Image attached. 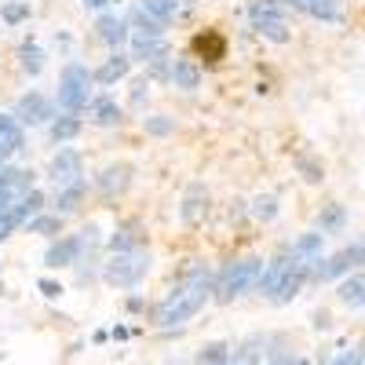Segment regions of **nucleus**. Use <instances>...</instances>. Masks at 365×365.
Listing matches in <instances>:
<instances>
[{
  "mask_svg": "<svg viewBox=\"0 0 365 365\" xmlns=\"http://www.w3.org/2000/svg\"><path fill=\"white\" fill-rule=\"evenodd\" d=\"M37 289L48 296V299H58V296H63L66 289H63V282H55V278H48V274H44V278H37Z\"/></svg>",
  "mask_w": 365,
  "mask_h": 365,
  "instance_id": "nucleus-42",
  "label": "nucleus"
},
{
  "mask_svg": "<svg viewBox=\"0 0 365 365\" xmlns=\"http://www.w3.org/2000/svg\"><path fill=\"white\" fill-rule=\"evenodd\" d=\"M208 299H212V270L201 259H187V267L175 274V285L154 307V325L161 332H172L187 325L190 318H197L208 307Z\"/></svg>",
  "mask_w": 365,
  "mask_h": 365,
  "instance_id": "nucleus-1",
  "label": "nucleus"
},
{
  "mask_svg": "<svg viewBox=\"0 0 365 365\" xmlns=\"http://www.w3.org/2000/svg\"><path fill=\"white\" fill-rule=\"evenodd\" d=\"M88 120L99 128H117L125 120V106H120L113 96H91L88 103Z\"/></svg>",
  "mask_w": 365,
  "mask_h": 365,
  "instance_id": "nucleus-21",
  "label": "nucleus"
},
{
  "mask_svg": "<svg viewBox=\"0 0 365 365\" xmlns=\"http://www.w3.org/2000/svg\"><path fill=\"white\" fill-rule=\"evenodd\" d=\"M259 274H263V259H259V256H245V259L223 263L216 274H212V299H216V303H234V299H241L245 292L256 289Z\"/></svg>",
  "mask_w": 365,
  "mask_h": 365,
  "instance_id": "nucleus-2",
  "label": "nucleus"
},
{
  "mask_svg": "<svg viewBox=\"0 0 365 365\" xmlns=\"http://www.w3.org/2000/svg\"><path fill=\"white\" fill-rule=\"evenodd\" d=\"M44 205H48V194H44L41 187H34L19 205H11L8 212H0V245H4L15 230H22L29 220L37 216V212H44Z\"/></svg>",
  "mask_w": 365,
  "mask_h": 365,
  "instance_id": "nucleus-8",
  "label": "nucleus"
},
{
  "mask_svg": "<svg viewBox=\"0 0 365 365\" xmlns=\"http://www.w3.org/2000/svg\"><path fill=\"white\" fill-rule=\"evenodd\" d=\"M282 4H285V8L303 11V15L314 19V22H329V26L344 22V8H340V0H282Z\"/></svg>",
  "mask_w": 365,
  "mask_h": 365,
  "instance_id": "nucleus-19",
  "label": "nucleus"
},
{
  "mask_svg": "<svg viewBox=\"0 0 365 365\" xmlns=\"http://www.w3.org/2000/svg\"><path fill=\"white\" fill-rule=\"evenodd\" d=\"M267 336H259V332H252V336H245L237 347H230V361L227 365H259L263 354H267Z\"/></svg>",
  "mask_w": 365,
  "mask_h": 365,
  "instance_id": "nucleus-26",
  "label": "nucleus"
},
{
  "mask_svg": "<svg viewBox=\"0 0 365 365\" xmlns=\"http://www.w3.org/2000/svg\"><path fill=\"white\" fill-rule=\"evenodd\" d=\"M29 15H34V8H29V0H4L0 4V22L4 26H22V22H29Z\"/></svg>",
  "mask_w": 365,
  "mask_h": 365,
  "instance_id": "nucleus-36",
  "label": "nucleus"
},
{
  "mask_svg": "<svg viewBox=\"0 0 365 365\" xmlns=\"http://www.w3.org/2000/svg\"><path fill=\"white\" fill-rule=\"evenodd\" d=\"M44 63H48L44 48H41L34 37L22 41V48H19V70H22V73H29V77H37V73L44 70Z\"/></svg>",
  "mask_w": 365,
  "mask_h": 365,
  "instance_id": "nucleus-34",
  "label": "nucleus"
},
{
  "mask_svg": "<svg viewBox=\"0 0 365 365\" xmlns=\"http://www.w3.org/2000/svg\"><path fill=\"white\" fill-rule=\"evenodd\" d=\"M34 187H37L34 168H15V165L0 168V212H8L11 205H19Z\"/></svg>",
  "mask_w": 365,
  "mask_h": 365,
  "instance_id": "nucleus-10",
  "label": "nucleus"
},
{
  "mask_svg": "<svg viewBox=\"0 0 365 365\" xmlns=\"http://www.w3.org/2000/svg\"><path fill=\"white\" fill-rule=\"evenodd\" d=\"M230 361V344L227 340H212L197 351V365H227Z\"/></svg>",
  "mask_w": 365,
  "mask_h": 365,
  "instance_id": "nucleus-38",
  "label": "nucleus"
},
{
  "mask_svg": "<svg viewBox=\"0 0 365 365\" xmlns=\"http://www.w3.org/2000/svg\"><path fill=\"white\" fill-rule=\"evenodd\" d=\"M77 259H81V237L77 234H63V237L48 241V249H44V267L48 270H66Z\"/></svg>",
  "mask_w": 365,
  "mask_h": 365,
  "instance_id": "nucleus-15",
  "label": "nucleus"
},
{
  "mask_svg": "<svg viewBox=\"0 0 365 365\" xmlns=\"http://www.w3.org/2000/svg\"><path fill=\"white\" fill-rule=\"evenodd\" d=\"M125 307H128L132 314H139V311H146V299H143V296H128V303H125Z\"/></svg>",
  "mask_w": 365,
  "mask_h": 365,
  "instance_id": "nucleus-45",
  "label": "nucleus"
},
{
  "mask_svg": "<svg viewBox=\"0 0 365 365\" xmlns=\"http://www.w3.org/2000/svg\"><path fill=\"white\" fill-rule=\"evenodd\" d=\"M292 168L303 175V182H322L325 179V165L318 154H311V150H299V154L292 158Z\"/></svg>",
  "mask_w": 365,
  "mask_h": 365,
  "instance_id": "nucleus-35",
  "label": "nucleus"
},
{
  "mask_svg": "<svg viewBox=\"0 0 365 365\" xmlns=\"http://www.w3.org/2000/svg\"><path fill=\"white\" fill-rule=\"evenodd\" d=\"M128 44H132V48H128L132 66H135V63H143V66H158V63H168V58H172V44H168V37H165V41L132 37Z\"/></svg>",
  "mask_w": 365,
  "mask_h": 365,
  "instance_id": "nucleus-18",
  "label": "nucleus"
},
{
  "mask_svg": "<svg viewBox=\"0 0 365 365\" xmlns=\"http://www.w3.org/2000/svg\"><path fill=\"white\" fill-rule=\"evenodd\" d=\"M26 146V132L19 128V120L11 113H0V168H8V161Z\"/></svg>",
  "mask_w": 365,
  "mask_h": 365,
  "instance_id": "nucleus-23",
  "label": "nucleus"
},
{
  "mask_svg": "<svg viewBox=\"0 0 365 365\" xmlns=\"http://www.w3.org/2000/svg\"><path fill=\"white\" fill-rule=\"evenodd\" d=\"M143 132L154 135V139H165V135L175 132V117H168V113H150V117H143Z\"/></svg>",
  "mask_w": 365,
  "mask_h": 365,
  "instance_id": "nucleus-39",
  "label": "nucleus"
},
{
  "mask_svg": "<svg viewBox=\"0 0 365 365\" xmlns=\"http://www.w3.org/2000/svg\"><path fill=\"white\" fill-rule=\"evenodd\" d=\"M365 267V241H351L340 252L332 256H322L318 263H311V282L322 285V282H336V278H347V274L361 270Z\"/></svg>",
  "mask_w": 365,
  "mask_h": 365,
  "instance_id": "nucleus-6",
  "label": "nucleus"
},
{
  "mask_svg": "<svg viewBox=\"0 0 365 365\" xmlns=\"http://www.w3.org/2000/svg\"><path fill=\"white\" fill-rule=\"evenodd\" d=\"M361 365H365V361H361Z\"/></svg>",
  "mask_w": 365,
  "mask_h": 365,
  "instance_id": "nucleus-50",
  "label": "nucleus"
},
{
  "mask_svg": "<svg viewBox=\"0 0 365 365\" xmlns=\"http://www.w3.org/2000/svg\"><path fill=\"white\" fill-rule=\"evenodd\" d=\"M194 51H197V58H201L205 66H216L220 58L227 55V41L216 34V29H205V34L194 37ZM201 63H197V66H201Z\"/></svg>",
  "mask_w": 365,
  "mask_h": 365,
  "instance_id": "nucleus-27",
  "label": "nucleus"
},
{
  "mask_svg": "<svg viewBox=\"0 0 365 365\" xmlns=\"http://www.w3.org/2000/svg\"><path fill=\"white\" fill-rule=\"evenodd\" d=\"M329 325V314H314V329H325Z\"/></svg>",
  "mask_w": 365,
  "mask_h": 365,
  "instance_id": "nucleus-47",
  "label": "nucleus"
},
{
  "mask_svg": "<svg viewBox=\"0 0 365 365\" xmlns=\"http://www.w3.org/2000/svg\"><path fill=\"white\" fill-rule=\"evenodd\" d=\"M81 128H84V120H81L77 113H63V117L55 113V120L48 125V135H51L55 146H66V143H73V139L81 135Z\"/></svg>",
  "mask_w": 365,
  "mask_h": 365,
  "instance_id": "nucleus-31",
  "label": "nucleus"
},
{
  "mask_svg": "<svg viewBox=\"0 0 365 365\" xmlns=\"http://www.w3.org/2000/svg\"><path fill=\"white\" fill-rule=\"evenodd\" d=\"M201 77H205V70L197 66V58H187V55H175V58H172L168 81H172L179 91H197V88H201Z\"/></svg>",
  "mask_w": 365,
  "mask_h": 365,
  "instance_id": "nucleus-22",
  "label": "nucleus"
},
{
  "mask_svg": "<svg viewBox=\"0 0 365 365\" xmlns=\"http://www.w3.org/2000/svg\"><path fill=\"white\" fill-rule=\"evenodd\" d=\"M289 267H292V259H289L285 252L263 259V274H259V282H256V292H259V296H267V299L274 303V296H278V289H282V282H285Z\"/></svg>",
  "mask_w": 365,
  "mask_h": 365,
  "instance_id": "nucleus-17",
  "label": "nucleus"
},
{
  "mask_svg": "<svg viewBox=\"0 0 365 365\" xmlns=\"http://www.w3.org/2000/svg\"><path fill=\"white\" fill-rule=\"evenodd\" d=\"M63 230H66V220L55 216V212H37V216L26 223V234H41V237H48V241L63 237Z\"/></svg>",
  "mask_w": 365,
  "mask_h": 365,
  "instance_id": "nucleus-33",
  "label": "nucleus"
},
{
  "mask_svg": "<svg viewBox=\"0 0 365 365\" xmlns=\"http://www.w3.org/2000/svg\"><path fill=\"white\" fill-rule=\"evenodd\" d=\"M11 117L19 120V128H37V125H51L55 120V103L44 96V91H26V96L15 103Z\"/></svg>",
  "mask_w": 365,
  "mask_h": 365,
  "instance_id": "nucleus-9",
  "label": "nucleus"
},
{
  "mask_svg": "<svg viewBox=\"0 0 365 365\" xmlns=\"http://www.w3.org/2000/svg\"><path fill=\"white\" fill-rule=\"evenodd\" d=\"M128 73H132L128 51H110L103 63L91 70V81H96L99 88H113V84H120V81H128Z\"/></svg>",
  "mask_w": 365,
  "mask_h": 365,
  "instance_id": "nucleus-16",
  "label": "nucleus"
},
{
  "mask_svg": "<svg viewBox=\"0 0 365 365\" xmlns=\"http://www.w3.org/2000/svg\"><path fill=\"white\" fill-rule=\"evenodd\" d=\"M208 208H212V194L205 182H190L187 190H182V201H179V220L182 227H201L205 216H208Z\"/></svg>",
  "mask_w": 365,
  "mask_h": 365,
  "instance_id": "nucleus-13",
  "label": "nucleus"
},
{
  "mask_svg": "<svg viewBox=\"0 0 365 365\" xmlns=\"http://www.w3.org/2000/svg\"><path fill=\"white\" fill-rule=\"evenodd\" d=\"M146 88H150V81H146V77L132 81V99H128V103H132L135 110H139V106H143V99H146Z\"/></svg>",
  "mask_w": 365,
  "mask_h": 365,
  "instance_id": "nucleus-43",
  "label": "nucleus"
},
{
  "mask_svg": "<svg viewBox=\"0 0 365 365\" xmlns=\"http://www.w3.org/2000/svg\"><path fill=\"white\" fill-rule=\"evenodd\" d=\"M96 37H99L110 51H125V44L132 41V29H128L125 15H117V11H99V19H96Z\"/></svg>",
  "mask_w": 365,
  "mask_h": 365,
  "instance_id": "nucleus-14",
  "label": "nucleus"
},
{
  "mask_svg": "<svg viewBox=\"0 0 365 365\" xmlns=\"http://www.w3.org/2000/svg\"><path fill=\"white\" fill-rule=\"evenodd\" d=\"M139 11H146L154 22H161V26H172L179 15H182V4L179 0H139L135 4Z\"/></svg>",
  "mask_w": 365,
  "mask_h": 365,
  "instance_id": "nucleus-32",
  "label": "nucleus"
},
{
  "mask_svg": "<svg viewBox=\"0 0 365 365\" xmlns=\"http://www.w3.org/2000/svg\"><path fill=\"white\" fill-rule=\"evenodd\" d=\"M150 267H154V256H150V249L117 252V256H106V259H103L99 278H103L110 289H139V285L146 282Z\"/></svg>",
  "mask_w": 365,
  "mask_h": 365,
  "instance_id": "nucleus-3",
  "label": "nucleus"
},
{
  "mask_svg": "<svg viewBox=\"0 0 365 365\" xmlns=\"http://www.w3.org/2000/svg\"><path fill=\"white\" fill-rule=\"evenodd\" d=\"M365 361V351L361 347H347V351H340L336 358H332L329 365H361Z\"/></svg>",
  "mask_w": 365,
  "mask_h": 365,
  "instance_id": "nucleus-41",
  "label": "nucleus"
},
{
  "mask_svg": "<svg viewBox=\"0 0 365 365\" xmlns=\"http://www.w3.org/2000/svg\"><path fill=\"white\" fill-rule=\"evenodd\" d=\"M303 285H311V263H296V259H292V267H289V274H285L278 296H274V303H278V307L292 303V299L303 292Z\"/></svg>",
  "mask_w": 365,
  "mask_h": 365,
  "instance_id": "nucleus-24",
  "label": "nucleus"
},
{
  "mask_svg": "<svg viewBox=\"0 0 365 365\" xmlns=\"http://www.w3.org/2000/svg\"><path fill=\"white\" fill-rule=\"evenodd\" d=\"M48 179L55 182V190L58 187H70V182L84 179V158H81V150L73 146H58L51 161H48Z\"/></svg>",
  "mask_w": 365,
  "mask_h": 365,
  "instance_id": "nucleus-11",
  "label": "nucleus"
},
{
  "mask_svg": "<svg viewBox=\"0 0 365 365\" xmlns=\"http://www.w3.org/2000/svg\"><path fill=\"white\" fill-rule=\"evenodd\" d=\"M249 212H252V220H259V223H274L282 208H278V197L274 194H259V197H252Z\"/></svg>",
  "mask_w": 365,
  "mask_h": 365,
  "instance_id": "nucleus-37",
  "label": "nucleus"
},
{
  "mask_svg": "<svg viewBox=\"0 0 365 365\" xmlns=\"http://www.w3.org/2000/svg\"><path fill=\"white\" fill-rule=\"evenodd\" d=\"M103 245L110 249V256H117V252H139V249H150L146 245V223L143 220H120L117 227H113V234L103 241Z\"/></svg>",
  "mask_w": 365,
  "mask_h": 365,
  "instance_id": "nucleus-12",
  "label": "nucleus"
},
{
  "mask_svg": "<svg viewBox=\"0 0 365 365\" xmlns=\"http://www.w3.org/2000/svg\"><path fill=\"white\" fill-rule=\"evenodd\" d=\"M165 365H190V361H187V358H168Z\"/></svg>",
  "mask_w": 365,
  "mask_h": 365,
  "instance_id": "nucleus-48",
  "label": "nucleus"
},
{
  "mask_svg": "<svg viewBox=\"0 0 365 365\" xmlns=\"http://www.w3.org/2000/svg\"><path fill=\"white\" fill-rule=\"evenodd\" d=\"M347 220H351L347 208H344L340 201H329V205L318 208V220H314V223H318V234L325 237V234H344V230H347Z\"/></svg>",
  "mask_w": 365,
  "mask_h": 365,
  "instance_id": "nucleus-29",
  "label": "nucleus"
},
{
  "mask_svg": "<svg viewBox=\"0 0 365 365\" xmlns=\"http://www.w3.org/2000/svg\"><path fill=\"white\" fill-rule=\"evenodd\" d=\"M0 296H4V278H0Z\"/></svg>",
  "mask_w": 365,
  "mask_h": 365,
  "instance_id": "nucleus-49",
  "label": "nucleus"
},
{
  "mask_svg": "<svg viewBox=\"0 0 365 365\" xmlns=\"http://www.w3.org/2000/svg\"><path fill=\"white\" fill-rule=\"evenodd\" d=\"M132 179H135V165L132 161H110L96 172V179H91V187H96V194L103 201H117V197H125L128 187H132Z\"/></svg>",
  "mask_w": 365,
  "mask_h": 365,
  "instance_id": "nucleus-7",
  "label": "nucleus"
},
{
  "mask_svg": "<svg viewBox=\"0 0 365 365\" xmlns=\"http://www.w3.org/2000/svg\"><path fill=\"white\" fill-rule=\"evenodd\" d=\"M81 4H84L88 11H106V8H110V0H81Z\"/></svg>",
  "mask_w": 365,
  "mask_h": 365,
  "instance_id": "nucleus-46",
  "label": "nucleus"
},
{
  "mask_svg": "<svg viewBox=\"0 0 365 365\" xmlns=\"http://www.w3.org/2000/svg\"><path fill=\"white\" fill-rule=\"evenodd\" d=\"M91 88H96V81H91V70L84 63H77V58H70V63L63 66V73H58V110L63 113H84L88 103H91Z\"/></svg>",
  "mask_w": 365,
  "mask_h": 365,
  "instance_id": "nucleus-4",
  "label": "nucleus"
},
{
  "mask_svg": "<svg viewBox=\"0 0 365 365\" xmlns=\"http://www.w3.org/2000/svg\"><path fill=\"white\" fill-rule=\"evenodd\" d=\"M267 365H311L307 358H299V354H292V351H267Z\"/></svg>",
  "mask_w": 365,
  "mask_h": 365,
  "instance_id": "nucleus-40",
  "label": "nucleus"
},
{
  "mask_svg": "<svg viewBox=\"0 0 365 365\" xmlns=\"http://www.w3.org/2000/svg\"><path fill=\"white\" fill-rule=\"evenodd\" d=\"M336 299L344 303V307H351V311L365 307V270H354V274H347V278H340Z\"/></svg>",
  "mask_w": 365,
  "mask_h": 365,
  "instance_id": "nucleus-28",
  "label": "nucleus"
},
{
  "mask_svg": "<svg viewBox=\"0 0 365 365\" xmlns=\"http://www.w3.org/2000/svg\"><path fill=\"white\" fill-rule=\"evenodd\" d=\"M125 22H128V29H132V37H150V41H165L168 37V26H161V22H154L146 11H139V8H132L128 15H125Z\"/></svg>",
  "mask_w": 365,
  "mask_h": 365,
  "instance_id": "nucleus-30",
  "label": "nucleus"
},
{
  "mask_svg": "<svg viewBox=\"0 0 365 365\" xmlns=\"http://www.w3.org/2000/svg\"><path fill=\"white\" fill-rule=\"evenodd\" d=\"M249 26L252 34L274 44H289V11L282 0H252L249 4Z\"/></svg>",
  "mask_w": 365,
  "mask_h": 365,
  "instance_id": "nucleus-5",
  "label": "nucleus"
},
{
  "mask_svg": "<svg viewBox=\"0 0 365 365\" xmlns=\"http://www.w3.org/2000/svg\"><path fill=\"white\" fill-rule=\"evenodd\" d=\"M84 194H88V179H77V182H70V187H58L55 190V197H51V212L55 216H73V212L81 208V201H84Z\"/></svg>",
  "mask_w": 365,
  "mask_h": 365,
  "instance_id": "nucleus-25",
  "label": "nucleus"
},
{
  "mask_svg": "<svg viewBox=\"0 0 365 365\" xmlns=\"http://www.w3.org/2000/svg\"><path fill=\"white\" fill-rule=\"evenodd\" d=\"M128 336H132V329H128V325H113V329H110V340H117V344H120V340H128Z\"/></svg>",
  "mask_w": 365,
  "mask_h": 365,
  "instance_id": "nucleus-44",
  "label": "nucleus"
},
{
  "mask_svg": "<svg viewBox=\"0 0 365 365\" xmlns=\"http://www.w3.org/2000/svg\"><path fill=\"white\" fill-rule=\"evenodd\" d=\"M282 252H285L289 259H296V263H318L322 252H325V237H322L318 230H307V234L292 237Z\"/></svg>",
  "mask_w": 365,
  "mask_h": 365,
  "instance_id": "nucleus-20",
  "label": "nucleus"
}]
</instances>
